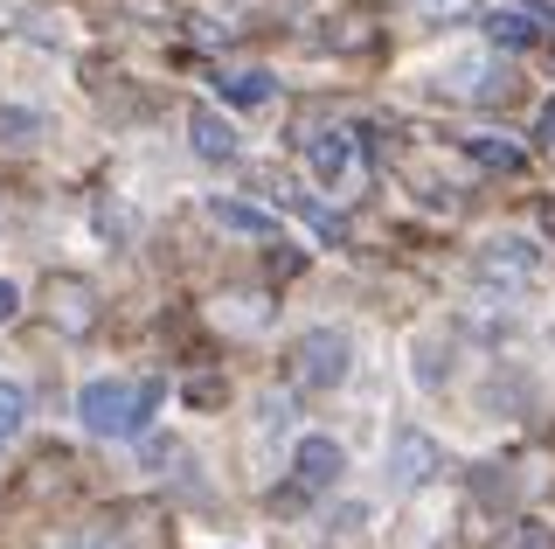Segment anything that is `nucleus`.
I'll use <instances>...</instances> for the list:
<instances>
[{
    "label": "nucleus",
    "instance_id": "obj_5",
    "mask_svg": "<svg viewBox=\"0 0 555 549\" xmlns=\"http://www.w3.org/2000/svg\"><path fill=\"white\" fill-rule=\"evenodd\" d=\"M340 473H347V452H340V438H326V432L299 438V452H292V480H299L306 494H326Z\"/></svg>",
    "mask_w": 555,
    "mask_h": 549
},
{
    "label": "nucleus",
    "instance_id": "obj_19",
    "mask_svg": "<svg viewBox=\"0 0 555 549\" xmlns=\"http://www.w3.org/2000/svg\"><path fill=\"white\" fill-rule=\"evenodd\" d=\"M216 397H222L216 375H195V383H188V404H216Z\"/></svg>",
    "mask_w": 555,
    "mask_h": 549
},
{
    "label": "nucleus",
    "instance_id": "obj_13",
    "mask_svg": "<svg viewBox=\"0 0 555 549\" xmlns=\"http://www.w3.org/2000/svg\"><path fill=\"white\" fill-rule=\"evenodd\" d=\"M22 424H28V390L22 383H0V445L22 432Z\"/></svg>",
    "mask_w": 555,
    "mask_h": 549
},
{
    "label": "nucleus",
    "instance_id": "obj_8",
    "mask_svg": "<svg viewBox=\"0 0 555 549\" xmlns=\"http://www.w3.org/2000/svg\"><path fill=\"white\" fill-rule=\"evenodd\" d=\"M208 222H222L230 237H250V244H271L278 237V216L250 209V202H230V195H208Z\"/></svg>",
    "mask_w": 555,
    "mask_h": 549
},
{
    "label": "nucleus",
    "instance_id": "obj_7",
    "mask_svg": "<svg viewBox=\"0 0 555 549\" xmlns=\"http://www.w3.org/2000/svg\"><path fill=\"white\" fill-rule=\"evenodd\" d=\"M306 153H312V175H320V181H347V167H354V132H347V126H320L306 140Z\"/></svg>",
    "mask_w": 555,
    "mask_h": 549
},
{
    "label": "nucleus",
    "instance_id": "obj_2",
    "mask_svg": "<svg viewBox=\"0 0 555 549\" xmlns=\"http://www.w3.org/2000/svg\"><path fill=\"white\" fill-rule=\"evenodd\" d=\"M347 369H354V341L334 334V328H312L299 348H292V375H299L306 390H340Z\"/></svg>",
    "mask_w": 555,
    "mask_h": 549
},
{
    "label": "nucleus",
    "instance_id": "obj_17",
    "mask_svg": "<svg viewBox=\"0 0 555 549\" xmlns=\"http://www.w3.org/2000/svg\"><path fill=\"white\" fill-rule=\"evenodd\" d=\"M424 14H438V22H465V14H479V0H424Z\"/></svg>",
    "mask_w": 555,
    "mask_h": 549
},
{
    "label": "nucleus",
    "instance_id": "obj_20",
    "mask_svg": "<svg viewBox=\"0 0 555 549\" xmlns=\"http://www.w3.org/2000/svg\"><path fill=\"white\" fill-rule=\"evenodd\" d=\"M534 132H542V146L555 153V98H548V105H542V118H534Z\"/></svg>",
    "mask_w": 555,
    "mask_h": 549
},
{
    "label": "nucleus",
    "instance_id": "obj_9",
    "mask_svg": "<svg viewBox=\"0 0 555 549\" xmlns=\"http://www.w3.org/2000/svg\"><path fill=\"white\" fill-rule=\"evenodd\" d=\"M49 314H56L63 334H91L98 328V299L83 279H56V293H49Z\"/></svg>",
    "mask_w": 555,
    "mask_h": 549
},
{
    "label": "nucleus",
    "instance_id": "obj_16",
    "mask_svg": "<svg viewBox=\"0 0 555 549\" xmlns=\"http://www.w3.org/2000/svg\"><path fill=\"white\" fill-rule=\"evenodd\" d=\"M500 549H555V536H548V528H534V522H520Z\"/></svg>",
    "mask_w": 555,
    "mask_h": 549
},
{
    "label": "nucleus",
    "instance_id": "obj_6",
    "mask_svg": "<svg viewBox=\"0 0 555 549\" xmlns=\"http://www.w3.org/2000/svg\"><path fill=\"white\" fill-rule=\"evenodd\" d=\"M188 146H195L202 161H230V153H236V126L216 105H195V112H188Z\"/></svg>",
    "mask_w": 555,
    "mask_h": 549
},
{
    "label": "nucleus",
    "instance_id": "obj_12",
    "mask_svg": "<svg viewBox=\"0 0 555 549\" xmlns=\"http://www.w3.org/2000/svg\"><path fill=\"white\" fill-rule=\"evenodd\" d=\"M473 161L493 167V175H520V167H528V153H520L514 140H486V132H479V140H473Z\"/></svg>",
    "mask_w": 555,
    "mask_h": 549
},
{
    "label": "nucleus",
    "instance_id": "obj_1",
    "mask_svg": "<svg viewBox=\"0 0 555 549\" xmlns=\"http://www.w3.org/2000/svg\"><path fill=\"white\" fill-rule=\"evenodd\" d=\"M153 404H160V383H118V375H91L77 390V418L91 438H139L153 424Z\"/></svg>",
    "mask_w": 555,
    "mask_h": 549
},
{
    "label": "nucleus",
    "instance_id": "obj_10",
    "mask_svg": "<svg viewBox=\"0 0 555 549\" xmlns=\"http://www.w3.org/2000/svg\"><path fill=\"white\" fill-rule=\"evenodd\" d=\"M486 42L493 49H534L542 42V14L534 8H493L486 14Z\"/></svg>",
    "mask_w": 555,
    "mask_h": 549
},
{
    "label": "nucleus",
    "instance_id": "obj_4",
    "mask_svg": "<svg viewBox=\"0 0 555 549\" xmlns=\"http://www.w3.org/2000/svg\"><path fill=\"white\" fill-rule=\"evenodd\" d=\"M438 467H444V445L430 438V432H396L389 438V487L396 494H416Z\"/></svg>",
    "mask_w": 555,
    "mask_h": 549
},
{
    "label": "nucleus",
    "instance_id": "obj_18",
    "mask_svg": "<svg viewBox=\"0 0 555 549\" xmlns=\"http://www.w3.org/2000/svg\"><path fill=\"white\" fill-rule=\"evenodd\" d=\"M8 320H22V285L0 279V328H8Z\"/></svg>",
    "mask_w": 555,
    "mask_h": 549
},
{
    "label": "nucleus",
    "instance_id": "obj_14",
    "mask_svg": "<svg viewBox=\"0 0 555 549\" xmlns=\"http://www.w3.org/2000/svg\"><path fill=\"white\" fill-rule=\"evenodd\" d=\"M0 132H8V140H35V132H42V112L8 105V112H0Z\"/></svg>",
    "mask_w": 555,
    "mask_h": 549
},
{
    "label": "nucleus",
    "instance_id": "obj_15",
    "mask_svg": "<svg viewBox=\"0 0 555 549\" xmlns=\"http://www.w3.org/2000/svg\"><path fill=\"white\" fill-rule=\"evenodd\" d=\"M299 209H306V222H312L320 237H334V244H347V222H340L334 209H320V202H299Z\"/></svg>",
    "mask_w": 555,
    "mask_h": 549
},
{
    "label": "nucleus",
    "instance_id": "obj_3",
    "mask_svg": "<svg viewBox=\"0 0 555 549\" xmlns=\"http://www.w3.org/2000/svg\"><path fill=\"white\" fill-rule=\"evenodd\" d=\"M479 279L500 285V293H528V285L542 279V244H528V237H493V244L479 251Z\"/></svg>",
    "mask_w": 555,
    "mask_h": 549
},
{
    "label": "nucleus",
    "instance_id": "obj_11",
    "mask_svg": "<svg viewBox=\"0 0 555 549\" xmlns=\"http://www.w3.org/2000/svg\"><path fill=\"white\" fill-rule=\"evenodd\" d=\"M271 91H278L271 71H222L216 77V98H222V105H264Z\"/></svg>",
    "mask_w": 555,
    "mask_h": 549
}]
</instances>
